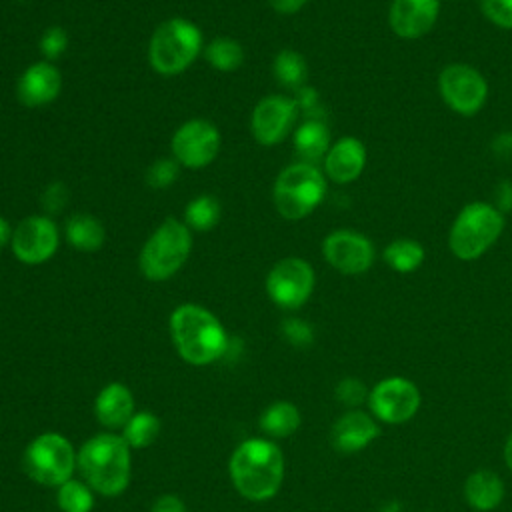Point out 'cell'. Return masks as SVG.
<instances>
[{"mask_svg": "<svg viewBox=\"0 0 512 512\" xmlns=\"http://www.w3.org/2000/svg\"><path fill=\"white\" fill-rule=\"evenodd\" d=\"M504 216L502 212L486 202H470L456 216L448 246L460 260H474L482 256L502 234Z\"/></svg>", "mask_w": 512, "mask_h": 512, "instance_id": "6", "label": "cell"}, {"mask_svg": "<svg viewBox=\"0 0 512 512\" xmlns=\"http://www.w3.org/2000/svg\"><path fill=\"white\" fill-rule=\"evenodd\" d=\"M38 48L40 52L48 58V60H56L60 58L66 48H68V34L62 26H50L44 30V34L40 36V42H38Z\"/></svg>", "mask_w": 512, "mask_h": 512, "instance_id": "32", "label": "cell"}, {"mask_svg": "<svg viewBox=\"0 0 512 512\" xmlns=\"http://www.w3.org/2000/svg\"><path fill=\"white\" fill-rule=\"evenodd\" d=\"M282 334L294 346H308L314 340L310 324L300 318H286L282 322Z\"/></svg>", "mask_w": 512, "mask_h": 512, "instance_id": "35", "label": "cell"}, {"mask_svg": "<svg viewBox=\"0 0 512 512\" xmlns=\"http://www.w3.org/2000/svg\"><path fill=\"white\" fill-rule=\"evenodd\" d=\"M58 506L62 512H90L94 506V496L88 484L78 480H66L58 486Z\"/></svg>", "mask_w": 512, "mask_h": 512, "instance_id": "30", "label": "cell"}, {"mask_svg": "<svg viewBox=\"0 0 512 512\" xmlns=\"http://www.w3.org/2000/svg\"><path fill=\"white\" fill-rule=\"evenodd\" d=\"M130 450L122 436L102 432L82 444L76 464L92 490L102 496H116L130 482Z\"/></svg>", "mask_w": 512, "mask_h": 512, "instance_id": "3", "label": "cell"}, {"mask_svg": "<svg viewBox=\"0 0 512 512\" xmlns=\"http://www.w3.org/2000/svg\"><path fill=\"white\" fill-rule=\"evenodd\" d=\"M62 88V76L58 68L50 62H36L28 66L16 84V96L20 104L28 108H38L50 104Z\"/></svg>", "mask_w": 512, "mask_h": 512, "instance_id": "17", "label": "cell"}, {"mask_svg": "<svg viewBox=\"0 0 512 512\" xmlns=\"http://www.w3.org/2000/svg\"><path fill=\"white\" fill-rule=\"evenodd\" d=\"M160 434V420L152 412H134L132 418L124 426L122 438L130 448H146L150 446Z\"/></svg>", "mask_w": 512, "mask_h": 512, "instance_id": "29", "label": "cell"}, {"mask_svg": "<svg viewBox=\"0 0 512 512\" xmlns=\"http://www.w3.org/2000/svg\"><path fill=\"white\" fill-rule=\"evenodd\" d=\"M298 114V104L294 98L272 94L262 98L252 112V134L264 146H274L282 142L294 126Z\"/></svg>", "mask_w": 512, "mask_h": 512, "instance_id": "14", "label": "cell"}, {"mask_svg": "<svg viewBox=\"0 0 512 512\" xmlns=\"http://www.w3.org/2000/svg\"><path fill=\"white\" fill-rule=\"evenodd\" d=\"M464 496L468 504L480 512L494 510L504 498V484L492 470H476L464 484Z\"/></svg>", "mask_w": 512, "mask_h": 512, "instance_id": "21", "label": "cell"}, {"mask_svg": "<svg viewBox=\"0 0 512 512\" xmlns=\"http://www.w3.org/2000/svg\"><path fill=\"white\" fill-rule=\"evenodd\" d=\"M438 88L444 102L458 114H476L488 96L484 76L468 64H450L438 76Z\"/></svg>", "mask_w": 512, "mask_h": 512, "instance_id": "10", "label": "cell"}, {"mask_svg": "<svg viewBox=\"0 0 512 512\" xmlns=\"http://www.w3.org/2000/svg\"><path fill=\"white\" fill-rule=\"evenodd\" d=\"M294 150L306 164H314L330 150V132L318 118H308L294 132Z\"/></svg>", "mask_w": 512, "mask_h": 512, "instance_id": "22", "label": "cell"}, {"mask_svg": "<svg viewBox=\"0 0 512 512\" xmlns=\"http://www.w3.org/2000/svg\"><path fill=\"white\" fill-rule=\"evenodd\" d=\"M176 352L192 366H206L228 352L230 338L220 320L198 304H180L170 316Z\"/></svg>", "mask_w": 512, "mask_h": 512, "instance_id": "2", "label": "cell"}, {"mask_svg": "<svg viewBox=\"0 0 512 512\" xmlns=\"http://www.w3.org/2000/svg\"><path fill=\"white\" fill-rule=\"evenodd\" d=\"M258 426L272 438H286L300 428V410L292 402L278 400L262 412Z\"/></svg>", "mask_w": 512, "mask_h": 512, "instance_id": "24", "label": "cell"}, {"mask_svg": "<svg viewBox=\"0 0 512 512\" xmlns=\"http://www.w3.org/2000/svg\"><path fill=\"white\" fill-rule=\"evenodd\" d=\"M68 202V188L62 182H52L42 192V206L48 214H58Z\"/></svg>", "mask_w": 512, "mask_h": 512, "instance_id": "36", "label": "cell"}, {"mask_svg": "<svg viewBox=\"0 0 512 512\" xmlns=\"http://www.w3.org/2000/svg\"><path fill=\"white\" fill-rule=\"evenodd\" d=\"M380 434L378 424L364 412L352 410L340 416L330 432V442L338 452H358Z\"/></svg>", "mask_w": 512, "mask_h": 512, "instance_id": "19", "label": "cell"}, {"mask_svg": "<svg viewBox=\"0 0 512 512\" xmlns=\"http://www.w3.org/2000/svg\"><path fill=\"white\" fill-rule=\"evenodd\" d=\"M66 240L72 248H76L78 252H96L102 248L104 240H106V232L104 226L98 218H94L92 214H72L66 220V228H64Z\"/></svg>", "mask_w": 512, "mask_h": 512, "instance_id": "23", "label": "cell"}, {"mask_svg": "<svg viewBox=\"0 0 512 512\" xmlns=\"http://www.w3.org/2000/svg\"><path fill=\"white\" fill-rule=\"evenodd\" d=\"M150 512H186V506L176 494H162Z\"/></svg>", "mask_w": 512, "mask_h": 512, "instance_id": "37", "label": "cell"}, {"mask_svg": "<svg viewBox=\"0 0 512 512\" xmlns=\"http://www.w3.org/2000/svg\"><path fill=\"white\" fill-rule=\"evenodd\" d=\"M202 32L186 18H170L162 22L148 44V62L162 76L184 72L200 54Z\"/></svg>", "mask_w": 512, "mask_h": 512, "instance_id": "4", "label": "cell"}, {"mask_svg": "<svg viewBox=\"0 0 512 512\" xmlns=\"http://www.w3.org/2000/svg\"><path fill=\"white\" fill-rule=\"evenodd\" d=\"M76 466V454L68 438L58 432L36 436L24 450L22 468L38 484L62 486L70 480Z\"/></svg>", "mask_w": 512, "mask_h": 512, "instance_id": "8", "label": "cell"}, {"mask_svg": "<svg viewBox=\"0 0 512 512\" xmlns=\"http://www.w3.org/2000/svg\"><path fill=\"white\" fill-rule=\"evenodd\" d=\"M204 58L206 62L220 72H232L236 70L242 62H244V50L242 46L226 36L214 38L206 50H204Z\"/></svg>", "mask_w": 512, "mask_h": 512, "instance_id": "28", "label": "cell"}, {"mask_svg": "<svg viewBox=\"0 0 512 512\" xmlns=\"http://www.w3.org/2000/svg\"><path fill=\"white\" fill-rule=\"evenodd\" d=\"M374 416L388 424H400L410 420L420 408V390L408 378L392 376L380 380L368 396Z\"/></svg>", "mask_w": 512, "mask_h": 512, "instance_id": "12", "label": "cell"}, {"mask_svg": "<svg viewBox=\"0 0 512 512\" xmlns=\"http://www.w3.org/2000/svg\"><path fill=\"white\" fill-rule=\"evenodd\" d=\"M10 238H12V228H10L8 220L0 214V250L8 244Z\"/></svg>", "mask_w": 512, "mask_h": 512, "instance_id": "40", "label": "cell"}, {"mask_svg": "<svg viewBox=\"0 0 512 512\" xmlns=\"http://www.w3.org/2000/svg\"><path fill=\"white\" fill-rule=\"evenodd\" d=\"M220 220V202L210 194L192 198L184 208V224L196 232L212 230Z\"/></svg>", "mask_w": 512, "mask_h": 512, "instance_id": "26", "label": "cell"}, {"mask_svg": "<svg viewBox=\"0 0 512 512\" xmlns=\"http://www.w3.org/2000/svg\"><path fill=\"white\" fill-rule=\"evenodd\" d=\"M190 250V228L176 218H166L140 250V272L152 282H162L174 276L184 266Z\"/></svg>", "mask_w": 512, "mask_h": 512, "instance_id": "5", "label": "cell"}, {"mask_svg": "<svg viewBox=\"0 0 512 512\" xmlns=\"http://www.w3.org/2000/svg\"><path fill=\"white\" fill-rule=\"evenodd\" d=\"M58 228L50 216H28L14 230L10 246L22 264H42L58 250Z\"/></svg>", "mask_w": 512, "mask_h": 512, "instance_id": "13", "label": "cell"}, {"mask_svg": "<svg viewBox=\"0 0 512 512\" xmlns=\"http://www.w3.org/2000/svg\"><path fill=\"white\" fill-rule=\"evenodd\" d=\"M480 10L492 24L512 30V0H480Z\"/></svg>", "mask_w": 512, "mask_h": 512, "instance_id": "33", "label": "cell"}, {"mask_svg": "<svg viewBox=\"0 0 512 512\" xmlns=\"http://www.w3.org/2000/svg\"><path fill=\"white\" fill-rule=\"evenodd\" d=\"M370 396L368 388L358 378H344L336 386V398L346 406H358Z\"/></svg>", "mask_w": 512, "mask_h": 512, "instance_id": "34", "label": "cell"}, {"mask_svg": "<svg viewBox=\"0 0 512 512\" xmlns=\"http://www.w3.org/2000/svg\"><path fill=\"white\" fill-rule=\"evenodd\" d=\"M496 198H498V210L500 212L512 210V182H502L496 190Z\"/></svg>", "mask_w": 512, "mask_h": 512, "instance_id": "38", "label": "cell"}, {"mask_svg": "<svg viewBox=\"0 0 512 512\" xmlns=\"http://www.w3.org/2000/svg\"><path fill=\"white\" fill-rule=\"evenodd\" d=\"M326 182L314 164L296 162L286 166L272 190L274 206L286 220H300L308 216L324 198Z\"/></svg>", "mask_w": 512, "mask_h": 512, "instance_id": "7", "label": "cell"}, {"mask_svg": "<svg viewBox=\"0 0 512 512\" xmlns=\"http://www.w3.org/2000/svg\"><path fill=\"white\" fill-rule=\"evenodd\" d=\"M180 174V164L172 158H160L156 162H152L146 170V184L150 188L162 190L172 186L178 180Z\"/></svg>", "mask_w": 512, "mask_h": 512, "instance_id": "31", "label": "cell"}, {"mask_svg": "<svg viewBox=\"0 0 512 512\" xmlns=\"http://www.w3.org/2000/svg\"><path fill=\"white\" fill-rule=\"evenodd\" d=\"M94 414L106 428H124L134 414L132 392L120 382L106 384L96 396Z\"/></svg>", "mask_w": 512, "mask_h": 512, "instance_id": "20", "label": "cell"}, {"mask_svg": "<svg viewBox=\"0 0 512 512\" xmlns=\"http://www.w3.org/2000/svg\"><path fill=\"white\" fill-rule=\"evenodd\" d=\"M314 290V270L302 258H284L272 266L266 276V292L270 300L284 308H300Z\"/></svg>", "mask_w": 512, "mask_h": 512, "instance_id": "9", "label": "cell"}, {"mask_svg": "<svg viewBox=\"0 0 512 512\" xmlns=\"http://www.w3.org/2000/svg\"><path fill=\"white\" fill-rule=\"evenodd\" d=\"M272 72L278 84L290 90H300L308 76L306 60L296 50H280L272 62Z\"/></svg>", "mask_w": 512, "mask_h": 512, "instance_id": "25", "label": "cell"}, {"mask_svg": "<svg viewBox=\"0 0 512 512\" xmlns=\"http://www.w3.org/2000/svg\"><path fill=\"white\" fill-rule=\"evenodd\" d=\"M326 262L342 274H362L374 262V246L360 232L336 230L322 242Z\"/></svg>", "mask_w": 512, "mask_h": 512, "instance_id": "15", "label": "cell"}, {"mask_svg": "<svg viewBox=\"0 0 512 512\" xmlns=\"http://www.w3.org/2000/svg\"><path fill=\"white\" fill-rule=\"evenodd\" d=\"M220 150V132L218 128L204 120L192 118L184 122L172 136L174 160L186 168H204L208 166Z\"/></svg>", "mask_w": 512, "mask_h": 512, "instance_id": "11", "label": "cell"}, {"mask_svg": "<svg viewBox=\"0 0 512 512\" xmlns=\"http://www.w3.org/2000/svg\"><path fill=\"white\" fill-rule=\"evenodd\" d=\"M440 12V0H394L388 22L396 36L414 40L432 30Z\"/></svg>", "mask_w": 512, "mask_h": 512, "instance_id": "16", "label": "cell"}, {"mask_svg": "<svg viewBox=\"0 0 512 512\" xmlns=\"http://www.w3.org/2000/svg\"><path fill=\"white\" fill-rule=\"evenodd\" d=\"M366 166V148L358 138L344 136L324 156V170L330 180L346 184L356 180Z\"/></svg>", "mask_w": 512, "mask_h": 512, "instance_id": "18", "label": "cell"}, {"mask_svg": "<svg viewBox=\"0 0 512 512\" xmlns=\"http://www.w3.org/2000/svg\"><path fill=\"white\" fill-rule=\"evenodd\" d=\"M384 260L396 272H414L424 262V248L416 240H394L384 248Z\"/></svg>", "mask_w": 512, "mask_h": 512, "instance_id": "27", "label": "cell"}, {"mask_svg": "<svg viewBox=\"0 0 512 512\" xmlns=\"http://www.w3.org/2000/svg\"><path fill=\"white\" fill-rule=\"evenodd\" d=\"M504 460H506L508 468L512 470V434L508 436V440H506V446H504Z\"/></svg>", "mask_w": 512, "mask_h": 512, "instance_id": "41", "label": "cell"}, {"mask_svg": "<svg viewBox=\"0 0 512 512\" xmlns=\"http://www.w3.org/2000/svg\"><path fill=\"white\" fill-rule=\"evenodd\" d=\"M270 6L280 14H294L298 12L308 0H268Z\"/></svg>", "mask_w": 512, "mask_h": 512, "instance_id": "39", "label": "cell"}, {"mask_svg": "<svg viewBox=\"0 0 512 512\" xmlns=\"http://www.w3.org/2000/svg\"><path fill=\"white\" fill-rule=\"evenodd\" d=\"M230 478L240 496L264 502L276 496L284 478L282 450L266 438H248L230 456Z\"/></svg>", "mask_w": 512, "mask_h": 512, "instance_id": "1", "label": "cell"}]
</instances>
